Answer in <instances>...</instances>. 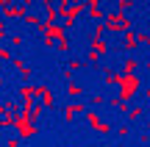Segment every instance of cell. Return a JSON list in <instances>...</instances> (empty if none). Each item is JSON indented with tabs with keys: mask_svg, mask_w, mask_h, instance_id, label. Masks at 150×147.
<instances>
[{
	"mask_svg": "<svg viewBox=\"0 0 150 147\" xmlns=\"http://www.w3.org/2000/svg\"><path fill=\"white\" fill-rule=\"evenodd\" d=\"M103 28H106V31H120V33H125V31L134 28V22H131L122 11H108L106 20H103Z\"/></svg>",
	"mask_w": 150,
	"mask_h": 147,
	"instance_id": "cell-1",
	"label": "cell"
},
{
	"mask_svg": "<svg viewBox=\"0 0 150 147\" xmlns=\"http://www.w3.org/2000/svg\"><path fill=\"white\" fill-rule=\"evenodd\" d=\"M122 47H125V50L139 47V42H136V28H131V31H125V33H122Z\"/></svg>",
	"mask_w": 150,
	"mask_h": 147,
	"instance_id": "cell-2",
	"label": "cell"
},
{
	"mask_svg": "<svg viewBox=\"0 0 150 147\" xmlns=\"http://www.w3.org/2000/svg\"><path fill=\"white\" fill-rule=\"evenodd\" d=\"M81 92H83V89H81V86H78L75 81H70V83H67V94H70V97H78Z\"/></svg>",
	"mask_w": 150,
	"mask_h": 147,
	"instance_id": "cell-3",
	"label": "cell"
},
{
	"mask_svg": "<svg viewBox=\"0 0 150 147\" xmlns=\"http://www.w3.org/2000/svg\"><path fill=\"white\" fill-rule=\"evenodd\" d=\"M6 147H17V139L11 136V139H8V144H6Z\"/></svg>",
	"mask_w": 150,
	"mask_h": 147,
	"instance_id": "cell-4",
	"label": "cell"
}]
</instances>
